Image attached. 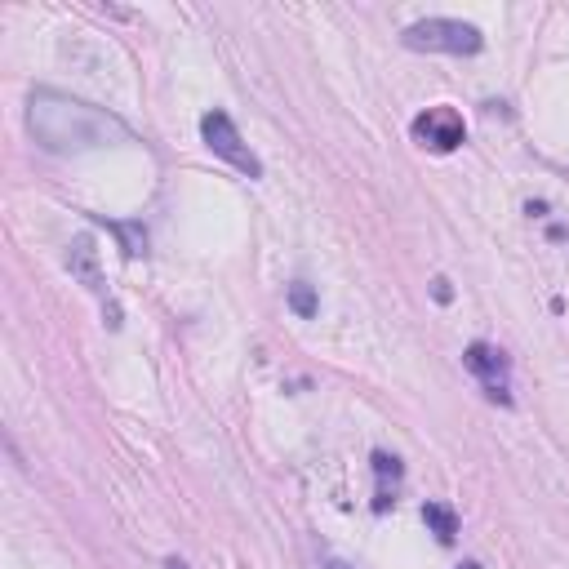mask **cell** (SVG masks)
<instances>
[{
	"mask_svg": "<svg viewBox=\"0 0 569 569\" xmlns=\"http://www.w3.org/2000/svg\"><path fill=\"white\" fill-rule=\"evenodd\" d=\"M67 267H72L76 281H81L85 289H94V294H103V289H107L103 263H98V245H94V236H89V232L72 236V245H67Z\"/></svg>",
	"mask_w": 569,
	"mask_h": 569,
	"instance_id": "8992f818",
	"label": "cell"
},
{
	"mask_svg": "<svg viewBox=\"0 0 569 569\" xmlns=\"http://www.w3.org/2000/svg\"><path fill=\"white\" fill-rule=\"evenodd\" d=\"M321 569H352V565H347V561H325Z\"/></svg>",
	"mask_w": 569,
	"mask_h": 569,
	"instance_id": "4fadbf2b",
	"label": "cell"
},
{
	"mask_svg": "<svg viewBox=\"0 0 569 569\" xmlns=\"http://www.w3.org/2000/svg\"><path fill=\"white\" fill-rule=\"evenodd\" d=\"M201 138H205V147L218 156V161H227L232 169H241L245 178H263V161L249 152V143L241 138V129L232 125V116H227L223 107H214V112L201 116Z\"/></svg>",
	"mask_w": 569,
	"mask_h": 569,
	"instance_id": "3957f363",
	"label": "cell"
},
{
	"mask_svg": "<svg viewBox=\"0 0 569 569\" xmlns=\"http://www.w3.org/2000/svg\"><path fill=\"white\" fill-rule=\"evenodd\" d=\"M374 476H378V494H374V512H387L401 494V458L396 454H374Z\"/></svg>",
	"mask_w": 569,
	"mask_h": 569,
	"instance_id": "52a82bcc",
	"label": "cell"
},
{
	"mask_svg": "<svg viewBox=\"0 0 569 569\" xmlns=\"http://www.w3.org/2000/svg\"><path fill=\"white\" fill-rule=\"evenodd\" d=\"M423 521L441 543H454L458 538V512L449 503H423Z\"/></svg>",
	"mask_w": 569,
	"mask_h": 569,
	"instance_id": "ba28073f",
	"label": "cell"
},
{
	"mask_svg": "<svg viewBox=\"0 0 569 569\" xmlns=\"http://www.w3.org/2000/svg\"><path fill=\"white\" fill-rule=\"evenodd\" d=\"M436 298H441V303H449V281H445V276L436 281Z\"/></svg>",
	"mask_w": 569,
	"mask_h": 569,
	"instance_id": "8fae6325",
	"label": "cell"
},
{
	"mask_svg": "<svg viewBox=\"0 0 569 569\" xmlns=\"http://www.w3.org/2000/svg\"><path fill=\"white\" fill-rule=\"evenodd\" d=\"M405 49H418V54H481L485 36L481 27L463 23V18H423V23H409L401 32Z\"/></svg>",
	"mask_w": 569,
	"mask_h": 569,
	"instance_id": "7a4b0ae2",
	"label": "cell"
},
{
	"mask_svg": "<svg viewBox=\"0 0 569 569\" xmlns=\"http://www.w3.org/2000/svg\"><path fill=\"white\" fill-rule=\"evenodd\" d=\"M112 232L121 236V249H125V258H138V254H147V232H143V223H112Z\"/></svg>",
	"mask_w": 569,
	"mask_h": 569,
	"instance_id": "30bf717a",
	"label": "cell"
},
{
	"mask_svg": "<svg viewBox=\"0 0 569 569\" xmlns=\"http://www.w3.org/2000/svg\"><path fill=\"white\" fill-rule=\"evenodd\" d=\"M458 569H481V565H476V561H463V565H458Z\"/></svg>",
	"mask_w": 569,
	"mask_h": 569,
	"instance_id": "5bb4252c",
	"label": "cell"
},
{
	"mask_svg": "<svg viewBox=\"0 0 569 569\" xmlns=\"http://www.w3.org/2000/svg\"><path fill=\"white\" fill-rule=\"evenodd\" d=\"M27 129H32L36 147L54 156H81L129 138V129L107 107L81 103L72 94H58V89H36L27 98Z\"/></svg>",
	"mask_w": 569,
	"mask_h": 569,
	"instance_id": "6da1fadb",
	"label": "cell"
},
{
	"mask_svg": "<svg viewBox=\"0 0 569 569\" xmlns=\"http://www.w3.org/2000/svg\"><path fill=\"white\" fill-rule=\"evenodd\" d=\"M165 569H192V565H187V561H178V556H169Z\"/></svg>",
	"mask_w": 569,
	"mask_h": 569,
	"instance_id": "7c38bea8",
	"label": "cell"
},
{
	"mask_svg": "<svg viewBox=\"0 0 569 569\" xmlns=\"http://www.w3.org/2000/svg\"><path fill=\"white\" fill-rule=\"evenodd\" d=\"M463 365L485 383V396H489V401H503V405L512 401V392H507V356L498 352V347L472 343V347L463 352Z\"/></svg>",
	"mask_w": 569,
	"mask_h": 569,
	"instance_id": "5b68a950",
	"label": "cell"
},
{
	"mask_svg": "<svg viewBox=\"0 0 569 569\" xmlns=\"http://www.w3.org/2000/svg\"><path fill=\"white\" fill-rule=\"evenodd\" d=\"M316 307H321V298H316V289L307 281H294L289 285V312L298 316V321H312Z\"/></svg>",
	"mask_w": 569,
	"mask_h": 569,
	"instance_id": "9c48e42d",
	"label": "cell"
},
{
	"mask_svg": "<svg viewBox=\"0 0 569 569\" xmlns=\"http://www.w3.org/2000/svg\"><path fill=\"white\" fill-rule=\"evenodd\" d=\"M414 138L423 147H432V152H454V147L467 143V125L454 107H427L414 121Z\"/></svg>",
	"mask_w": 569,
	"mask_h": 569,
	"instance_id": "277c9868",
	"label": "cell"
}]
</instances>
